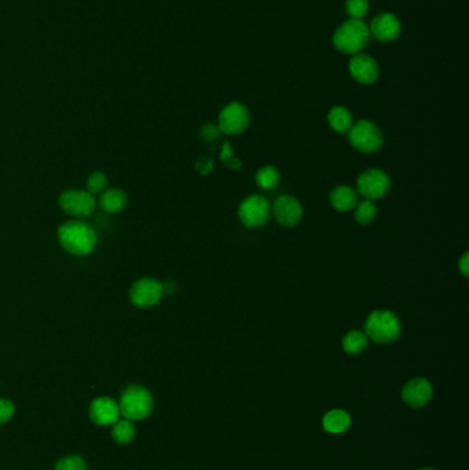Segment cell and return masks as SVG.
Instances as JSON below:
<instances>
[{
	"label": "cell",
	"mask_w": 469,
	"mask_h": 470,
	"mask_svg": "<svg viewBox=\"0 0 469 470\" xmlns=\"http://www.w3.org/2000/svg\"><path fill=\"white\" fill-rule=\"evenodd\" d=\"M370 41V29L362 19L344 21L333 34L332 43L338 53L346 56L359 54Z\"/></svg>",
	"instance_id": "6da1fadb"
},
{
	"label": "cell",
	"mask_w": 469,
	"mask_h": 470,
	"mask_svg": "<svg viewBox=\"0 0 469 470\" xmlns=\"http://www.w3.org/2000/svg\"><path fill=\"white\" fill-rule=\"evenodd\" d=\"M402 325L393 311L377 310L365 322V334L377 344H390L400 337Z\"/></svg>",
	"instance_id": "7a4b0ae2"
},
{
	"label": "cell",
	"mask_w": 469,
	"mask_h": 470,
	"mask_svg": "<svg viewBox=\"0 0 469 470\" xmlns=\"http://www.w3.org/2000/svg\"><path fill=\"white\" fill-rule=\"evenodd\" d=\"M58 237L61 245L74 255H87L94 249L96 234L94 230L81 222H69L59 228Z\"/></svg>",
	"instance_id": "3957f363"
},
{
	"label": "cell",
	"mask_w": 469,
	"mask_h": 470,
	"mask_svg": "<svg viewBox=\"0 0 469 470\" xmlns=\"http://www.w3.org/2000/svg\"><path fill=\"white\" fill-rule=\"evenodd\" d=\"M120 414L130 421H139L149 417L153 410L151 392L142 387H128L120 400Z\"/></svg>",
	"instance_id": "277c9868"
},
{
	"label": "cell",
	"mask_w": 469,
	"mask_h": 470,
	"mask_svg": "<svg viewBox=\"0 0 469 470\" xmlns=\"http://www.w3.org/2000/svg\"><path fill=\"white\" fill-rule=\"evenodd\" d=\"M347 133L351 146L360 153H375L380 150L384 143V138L380 128L375 123L368 120H360L357 124H353V127Z\"/></svg>",
	"instance_id": "5b68a950"
},
{
	"label": "cell",
	"mask_w": 469,
	"mask_h": 470,
	"mask_svg": "<svg viewBox=\"0 0 469 470\" xmlns=\"http://www.w3.org/2000/svg\"><path fill=\"white\" fill-rule=\"evenodd\" d=\"M358 191L365 198L373 201L384 197L391 188V179L384 170L370 168L358 176Z\"/></svg>",
	"instance_id": "8992f818"
},
{
	"label": "cell",
	"mask_w": 469,
	"mask_h": 470,
	"mask_svg": "<svg viewBox=\"0 0 469 470\" xmlns=\"http://www.w3.org/2000/svg\"><path fill=\"white\" fill-rule=\"evenodd\" d=\"M251 116L246 106L240 102L226 105L219 114V131L225 135H240L248 128Z\"/></svg>",
	"instance_id": "52a82bcc"
},
{
	"label": "cell",
	"mask_w": 469,
	"mask_h": 470,
	"mask_svg": "<svg viewBox=\"0 0 469 470\" xmlns=\"http://www.w3.org/2000/svg\"><path fill=\"white\" fill-rule=\"evenodd\" d=\"M238 218L245 227L263 226L270 218V204L262 195H251L238 208Z\"/></svg>",
	"instance_id": "ba28073f"
},
{
	"label": "cell",
	"mask_w": 469,
	"mask_h": 470,
	"mask_svg": "<svg viewBox=\"0 0 469 470\" xmlns=\"http://www.w3.org/2000/svg\"><path fill=\"white\" fill-rule=\"evenodd\" d=\"M59 205L75 218H87L94 210L95 201L89 191L69 190L61 195Z\"/></svg>",
	"instance_id": "9c48e42d"
},
{
	"label": "cell",
	"mask_w": 469,
	"mask_h": 470,
	"mask_svg": "<svg viewBox=\"0 0 469 470\" xmlns=\"http://www.w3.org/2000/svg\"><path fill=\"white\" fill-rule=\"evenodd\" d=\"M273 213L281 226L295 227L301 223L303 207L298 198L292 195H281L274 201Z\"/></svg>",
	"instance_id": "30bf717a"
},
{
	"label": "cell",
	"mask_w": 469,
	"mask_h": 470,
	"mask_svg": "<svg viewBox=\"0 0 469 470\" xmlns=\"http://www.w3.org/2000/svg\"><path fill=\"white\" fill-rule=\"evenodd\" d=\"M348 71L351 77L363 86H370L377 81L378 78V63L375 62V59L368 54H355L354 57L351 58L350 65H348Z\"/></svg>",
	"instance_id": "8fae6325"
},
{
	"label": "cell",
	"mask_w": 469,
	"mask_h": 470,
	"mask_svg": "<svg viewBox=\"0 0 469 470\" xmlns=\"http://www.w3.org/2000/svg\"><path fill=\"white\" fill-rule=\"evenodd\" d=\"M164 286L156 280L145 278L132 286L131 300L138 307H151L161 300Z\"/></svg>",
	"instance_id": "7c38bea8"
},
{
	"label": "cell",
	"mask_w": 469,
	"mask_h": 470,
	"mask_svg": "<svg viewBox=\"0 0 469 470\" xmlns=\"http://www.w3.org/2000/svg\"><path fill=\"white\" fill-rule=\"evenodd\" d=\"M432 385L425 378H413L410 379L402 389V399L403 402L413 407L420 409L424 407L431 400Z\"/></svg>",
	"instance_id": "4fadbf2b"
},
{
	"label": "cell",
	"mask_w": 469,
	"mask_h": 470,
	"mask_svg": "<svg viewBox=\"0 0 469 470\" xmlns=\"http://www.w3.org/2000/svg\"><path fill=\"white\" fill-rule=\"evenodd\" d=\"M370 34L381 43H391L400 35V21L393 13L378 14L370 25Z\"/></svg>",
	"instance_id": "5bb4252c"
},
{
	"label": "cell",
	"mask_w": 469,
	"mask_h": 470,
	"mask_svg": "<svg viewBox=\"0 0 469 470\" xmlns=\"http://www.w3.org/2000/svg\"><path fill=\"white\" fill-rule=\"evenodd\" d=\"M90 417L96 425H112L118 421L120 407L111 397H98L91 404Z\"/></svg>",
	"instance_id": "9a60e30c"
},
{
	"label": "cell",
	"mask_w": 469,
	"mask_h": 470,
	"mask_svg": "<svg viewBox=\"0 0 469 470\" xmlns=\"http://www.w3.org/2000/svg\"><path fill=\"white\" fill-rule=\"evenodd\" d=\"M331 204L338 212H347L357 207V191L350 186H338L331 193Z\"/></svg>",
	"instance_id": "2e32d148"
},
{
	"label": "cell",
	"mask_w": 469,
	"mask_h": 470,
	"mask_svg": "<svg viewBox=\"0 0 469 470\" xmlns=\"http://www.w3.org/2000/svg\"><path fill=\"white\" fill-rule=\"evenodd\" d=\"M322 425L325 431L333 434L346 432L351 425V417L344 410H332L323 417Z\"/></svg>",
	"instance_id": "e0dca14e"
},
{
	"label": "cell",
	"mask_w": 469,
	"mask_h": 470,
	"mask_svg": "<svg viewBox=\"0 0 469 470\" xmlns=\"http://www.w3.org/2000/svg\"><path fill=\"white\" fill-rule=\"evenodd\" d=\"M329 126L340 133H347L353 127L351 112L344 106H333L328 114Z\"/></svg>",
	"instance_id": "ac0fdd59"
},
{
	"label": "cell",
	"mask_w": 469,
	"mask_h": 470,
	"mask_svg": "<svg viewBox=\"0 0 469 470\" xmlns=\"http://www.w3.org/2000/svg\"><path fill=\"white\" fill-rule=\"evenodd\" d=\"M369 344V339L365 333L359 330L348 332L343 339V349L347 355H359L362 354Z\"/></svg>",
	"instance_id": "d6986e66"
},
{
	"label": "cell",
	"mask_w": 469,
	"mask_h": 470,
	"mask_svg": "<svg viewBox=\"0 0 469 470\" xmlns=\"http://www.w3.org/2000/svg\"><path fill=\"white\" fill-rule=\"evenodd\" d=\"M101 207L106 212H118L121 209H124L126 204H127V197L123 191L117 190V188H112L105 191L101 195Z\"/></svg>",
	"instance_id": "ffe728a7"
},
{
	"label": "cell",
	"mask_w": 469,
	"mask_h": 470,
	"mask_svg": "<svg viewBox=\"0 0 469 470\" xmlns=\"http://www.w3.org/2000/svg\"><path fill=\"white\" fill-rule=\"evenodd\" d=\"M375 215H377V207L375 203L370 200H365L360 201L355 207V220L360 226H369L373 220H375Z\"/></svg>",
	"instance_id": "44dd1931"
},
{
	"label": "cell",
	"mask_w": 469,
	"mask_h": 470,
	"mask_svg": "<svg viewBox=\"0 0 469 470\" xmlns=\"http://www.w3.org/2000/svg\"><path fill=\"white\" fill-rule=\"evenodd\" d=\"M255 179H256V183L259 188L270 190V188H276L280 183V172L276 167H271V165L263 167L258 170Z\"/></svg>",
	"instance_id": "7402d4cb"
},
{
	"label": "cell",
	"mask_w": 469,
	"mask_h": 470,
	"mask_svg": "<svg viewBox=\"0 0 469 470\" xmlns=\"http://www.w3.org/2000/svg\"><path fill=\"white\" fill-rule=\"evenodd\" d=\"M113 439L120 444H127L135 437V428L130 419H123L116 422L113 428Z\"/></svg>",
	"instance_id": "603a6c76"
},
{
	"label": "cell",
	"mask_w": 469,
	"mask_h": 470,
	"mask_svg": "<svg viewBox=\"0 0 469 470\" xmlns=\"http://www.w3.org/2000/svg\"><path fill=\"white\" fill-rule=\"evenodd\" d=\"M346 11L353 19H362L369 13V0H347Z\"/></svg>",
	"instance_id": "cb8c5ba5"
},
{
	"label": "cell",
	"mask_w": 469,
	"mask_h": 470,
	"mask_svg": "<svg viewBox=\"0 0 469 470\" xmlns=\"http://www.w3.org/2000/svg\"><path fill=\"white\" fill-rule=\"evenodd\" d=\"M54 470H87V466H86V462L80 456L71 455V456L61 459L56 464Z\"/></svg>",
	"instance_id": "d4e9b609"
},
{
	"label": "cell",
	"mask_w": 469,
	"mask_h": 470,
	"mask_svg": "<svg viewBox=\"0 0 469 470\" xmlns=\"http://www.w3.org/2000/svg\"><path fill=\"white\" fill-rule=\"evenodd\" d=\"M108 185V179L102 172H95L87 182V190L90 194H98L101 193L104 188H106Z\"/></svg>",
	"instance_id": "484cf974"
},
{
	"label": "cell",
	"mask_w": 469,
	"mask_h": 470,
	"mask_svg": "<svg viewBox=\"0 0 469 470\" xmlns=\"http://www.w3.org/2000/svg\"><path fill=\"white\" fill-rule=\"evenodd\" d=\"M14 404L10 400L0 399V424L7 422L14 414Z\"/></svg>",
	"instance_id": "4316f807"
},
{
	"label": "cell",
	"mask_w": 469,
	"mask_h": 470,
	"mask_svg": "<svg viewBox=\"0 0 469 470\" xmlns=\"http://www.w3.org/2000/svg\"><path fill=\"white\" fill-rule=\"evenodd\" d=\"M219 135H221L219 128H218L216 126H213V124H207V126H204L203 130H201V136H203V139L207 141V142H213V141H216V139L219 138Z\"/></svg>",
	"instance_id": "83f0119b"
},
{
	"label": "cell",
	"mask_w": 469,
	"mask_h": 470,
	"mask_svg": "<svg viewBox=\"0 0 469 470\" xmlns=\"http://www.w3.org/2000/svg\"><path fill=\"white\" fill-rule=\"evenodd\" d=\"M458 268H460V271H461V274L467 278L469 275V253L468 252H465L464 255H463V257H461V260L458 262Z\"/></svg>",
	"instance_id": "f1b7e54d"
},
{
	"label": "cell",
	"mask_w": 469,
	"mask_h": 470,
	"mask_svg": "<svg viewBox=\"0 0 469 470\" xmlns=\"http://www.w3.org/2000/svg\"><path fill=\"white\" fill-rule=\"evenodd\" d=\"M197 170H200L203 175H206L208 172L212 170V160L209 158H203L198 164H197Z\"/></svg>",
	"instance_id": "f546056e"
},
{
	"label": "cell",
	"mask_w": 469,
	"mask_h": 470,
	"mask_svg": "<svg viewBox=\"0 0 469 470\" xmlns=\"http://www.w3.org/2000/svg\"><path fill=\"white\" fill-rule=\"evenodd\" d=\"M221 158H222V161H225L227 160H230V158H233V151H231V148H230V143L228 142H226L225 145H223V153L221 154Z\"/></svg>",
	"instance_id": "4dcf8cb0"
},
{
	"label": "cell",
	"mask_w": 469,
	"mask_h": 470,
	"mask_svg": "<svg viewBox=\"0 0 469 470\" xmlns=\"http://www.w3.org/2000/svg\"><path fill=\"white\" fill-rule=\"evenodd\" d=\"M226 165L233 168V170H238L241 167V161L237 160V158H230L228 161H226Z\"/></svg>",
	"instance_id": "1f68e13d"
},
{
	"label": "cell",
	"mask_w": 469,
	"mask_h": 470,
	"mask_svg": "<svg viewBox=\"0 0 469 470\" xmlns=\"http://www.w3.org/2000/svg\"><path fill=\"white\" fill-rule=\"evenodd\" d=\"M421 470H433V469H430V468H425V469H421Z\"/></svg>",
	"instance_id": "d6a6232c"
}]
</instances>
